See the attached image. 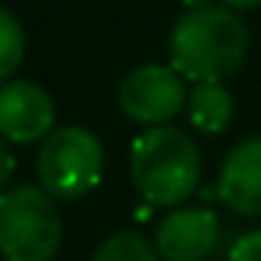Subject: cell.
<instances>
[{
  "mask_svg": "<svg viewBox=\"0 0 261 261\" xmlns=\"http://www.w3.org/2000/svg\"><path fill=\"white\" fill-rule=\"evenodd\" d=\"M249 31L228 6L189 9L170 34V67L192 82L225 79L243 64Z\"/></svg>",
  "mask_w": 261,
  "mask_h": 261,
  "instance_id": "1",
  "label": "cell"
},
{
  "mask_svg": "<svg viewBox=\"0 0 261 261\" xmlns=\"http://www.w3.org/2000/svg\"><path fill=\"white\" fill-rule=\"evenodd\" d=\"M130 179L152 206H176L200 182V152L173 125L143 130L130 146Z\"/></svg>",
  "mask_w": 261,
  "mask_h": 261,
  "instance_id": "2",
  "label": "cell"
},
{
  "mask_svg": "<svg viewBox=\"0 0 261 261\" xmlns=\"http://www.w3.org/2000/svg\"><path fill=\"white\" fill-rule=\"evenodd\" d=\"M61 216L55 197L37 186H15L0 195L3 261H52L61 246Z\"/></svg>",
  "mask_w": 261,
  "mask_h": 261,
  "instance_id": "3",
  "label": "cell"
},
{
  "mask_svg": "<svg viewBox=\"0 0 261 261\" xmlns=\"http://www.w3.org/2000/svg\"><path fill=\"white\" fill-rule=\"evenodd\" d=\"M40 189L55 200H76L97 189L103 176V146L85 128L64 125L55 128L37 155Z\"/></svg>",
  "mask_w": 261,
  "mask_h": 261,
  "instance_id": "4",
  "label": "cell"
},
{
  "mask_svg": "<svg viewBox=\"0 0 261 261\" xmlns=\"http://www.w3.org/2000/svg\"><path fill=\"white\" fill-rule=\"evenodd\" d=\"M119 103L130 122L158 128V125H167L189 103V91H186L182 76L173 67L146 64L130 70L122 79Z\"/></svg>",
  "mask_w": 261,
  "mask_h": 261,
  "instance_id": "5",
  "label": "cell"
},
{
  "mask_svg": "<svg viewBox=\"0 0 261 261\" xmlns=\"http://www.w3.org/2000/svg\"><path fill=\"white\" fill-rule=\"evenodd\" d=\"M55 130V103L46 88L15 79L0 85V137L6 143H37Z\"/></svg>",
  "mask_w": 261,
  "mask_h": 261,
  "instance_id": "6",
  "label": "cell"
},
{
  "mask_svg": "<svg viewBox=\"0 0 261 261\" xmlns=\"http://www.w3.org/2000/svg\"><path fill=\"white\" fill-rule=\"evenodd\" d=\"M222 225L213 210L179 206L161 219L155 231V249L164 261H203L219 246Z\"/></svg>",
  "mask_w": 261,
  "mask_h": 261,
  "instance_id": "7",
  "label": "cell"
},
{
  "mask_svg": "<svg viewBox=\"0 0 261 261\" xmlns=\"http://www.w3.org/2000/svg\"><path fill=\"white\" fill-rule=\"evenodd\" d=\"M219 197L240 216H261V137L237 143L219 170Z\"/></svg>",
  "mask_w": 261,
  "mask_h": 261,
  "instance_id": "8",
  "label": "cell"
},
{
  "mask_svg": "<svg viewBox=\"0 0 261 261\" xmlns=\"http://www.w3.org/2000/svg\"><path fill=\"white\" fill-rule=\"evenodd\" d=\"M231 113H234V100L222 79L195 82V88L189 94V119L197 130L222 134L231 125Z\"/></svg>",
  "mask_w": 261,
  "mask_h": 261,
  "instance_id": "9",
  "label": "cell"
},
{
  "mask_svg": "<svg viewBox=\"0 0 261 261\" xmlns=\"http://www.w3.org/2000/svg\"><path fill=\"white\" fill-rule=\"evenodd\" d=\"M158 258H161L158 249L146 237H140L134 231H119V234L107 237L97 246L91 261H158Z\"/></svg>",
  "mask_w": 261,
  "mask_h": 261,
  "instance_id": "10",
  "label": "cell"
},
{
  "mask_svg": "<svg viewBox=\"0 0 261 261\" xmlns=\"http://www.w3.org/2000/svg\"><path fill=\"white\" fill-rule=\"evenodd\" d=\"M24 58V31L18 18L0 6V85L9 82V76L18 70Z\"/></svg>",
  "mask_w": 261,
  "mask_h": 261,
  "instance_id": "11",
  "label": "cell"
},
{
  "mask_svg": "<svg viewBox=\"0 0 261 261\" xmlns=\"http://www.w3.org/2000/svg\"><path fill=\"white\" fill-rule=\"evenodd\" d=\"M228 261H261V231H249L234 240Z\"/></svg>",
  "mask_w": 261,
  "mask_h": 261,
  "instance_id": "12",
  "label": "cell"
},
{
  "mask_svg": "<svg viewBox=\"0 0 261 261\" xmlns=\"http://www.w3.org/2000/svg\"><path fill=\"white\" fill-rule=\"evenodd\" d=\"M15 173V158H12V152H9V146H6V140L0 137V189L9 182V176Z\"/></svg>",
  "mask_w": 261,
  "mask_h": 261,
  "instance_id": "13",
  "label": "cell"
},
{
  "mask_svg": "<svg viewBox=\"0 0 261 261\" xmlns=\"http://www.w3.org/2000/svg\"><path fill=\"white\" fill-rule=\"evenodd\" d=\"M228 9H252V6H261V0H222Z\"/></svg>",
  "mask_w": 261,
  "mask_h": 261,
  "instance_id": "14",
  "label": "cell"
},
{
  "mask_svg": "<svg viewBox=\"0 0 261 261\" xmlns=\"http://www.w3.org/2000/svg\"><path fill=\"white\" fill-rule=\"evenodd\" d=\"M189 3V9H203V6H210V0H186Z\"/></svg>",
  "mask_w": 261,
  "mask_h": 261,
  "instance_id": "15",
  "label": "cell"
}]
</instances>
